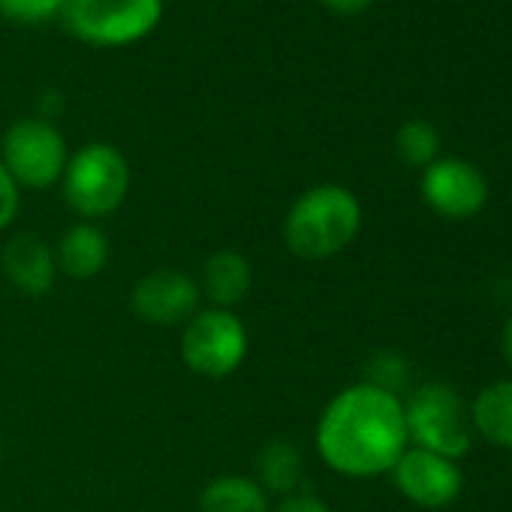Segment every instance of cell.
Here are the masks:
<instances>
[{
    "label": "cell",
    "mask_w": 512,
    "mask_h": 512,
    "mask_svg": "<svg viewBox=\"0 0 512 512\" xmlns=\"http://www.w3.org/2000/svg\"><path fill=\"white\" fill-rule=\"evenodd\" d=\"M407 443L401 395L371 383L338 392L317 422V452L326 467L356 479L389 473Z\"/></svg>",
    "instance_id": "obj_1"
},
{
    "label": "cell",
    "mask_w": 512,
    "mask_h": 512,
    "mask_svg": "<svg viewBox=\"0 0 512 512\" xmlns=\"http://www.w3.org/2000/svg\"><path fill=\"white\" fill-rule=\"evenodd\" d=\"M362 226V205L341 184H317L305 190L284 217V241L299 260H329L341 253Z\"/></svg>",
    "instance_id": "obj_2"
},
{
    "label": "cell",
    "mask_w": 512,
    "mask_h": 512,
    "mask_svg": "<svg viewBox=\"0 0 512 512\" xmlns=\"http://www.w3.org/2000/svg\"><path fill=\"white\" fill-rule=\"evenodd\" d=\"M61 187L67 205L79 217L94 223L124 205L130 193V163L115 145L88 142L76 154H70Z\"/></svg>",
    "instance_id": "obj_3"
},
{
    "label": "cell",
    "mask_w": 512,
    "mask_h": 512,
    "mask_svg": "<svg viewBox=\"0 0 512 512\" xmlns=\"http://www.w3.org/2000/svg\"><path fill=\"white\" fill-rule=\"evenodd\" d=\"M163 10V0H67L61 22L85 46L124 49L151 37Z\"/></svg>",
    "instance_id": "obj_4"
},
{
    "label": "cell",
    "mask_w": 512,
    "mask_h": 512,
    "mask_svg": "<svg viewBox=\"0 0 512 512\" xmlns=\"http://www.w3.org/2000/svg\"><path fill=\"white\" fill-rule=\"evenodd\" d=\"M407 437L416 449L458 461L473 446V422L464 398L449 383L419 386L404 404Z\"/></svg>",
    "instance_id": "obj_5"
},
{
    "label": "cell",
    "mask_w": 512,
    "mask_h": 512,
    "mask_svg": "<svg viewBox=\"0 0 512 512\" xmlns=\"http://www.w3.org/2000/svg\"><path fill=\"white\" fill-rule=\"evenodd\" d=\"M70 151L64 133L46 118H19L0 139V163L28 190H46L61 181Z\"/></svg>",
    "instance_id": "obj_6"
},
{
    "label": "cell",
    "mask_w": 512,
    "mask_h": 512,
    "mask_svg": "<svg viewBox=\"0 0 512 512\" xmlns=\"http://www.w3.org/2000/svg\"><path fill=\"white\" fill-rule=\"evenodd\" d=\"M247 329L235 311L199 308L181 332V359L184 365L208 380L235 374L247 359Z\"/></svg>",
    "instance_id": "obj_7"
},
{
    "label": "cell",
    "mask_w": 512,
    "mask_h": 512,
    "mask_svg": "<svg viewBox=\"0 0 512 512\" xmlns=\"http://www.w3.org/2000/svg\"><path fill=\"white\" fill-rule=\"evenodd\" d=\"M199 284L178 269H154L130 290L133 314L148 326H184L199 311Z\"/></svg>",
    "instance_id": "obj_8"
},
{
    "label": "cell",
    "mask_w": 512,
    "mask_h": 512,
    "mask_svg": "<svg viewBox=\"0 0 512 512\" xmlns=\"http://www.w3.org/2000/svg\"><path fill=\"white\" fill-rule=\"evenodd\" d=\"M422 199L449 220H467L482 211L488 199V184L482 172L458 157L434 160L422 172Z\"/></svg>",
    "instance_id": "obj_9"
},
{
    "label": "cell",
    "mask_w": 512,
    "mask_h": 512,
    "mask_svg": "<svg viewBox=\"0 0 512 512\" xmlns=\"http://www.w3.org/2000/svg\"><path fill=\"white\" fill-rule=\"evenodd\" d=\"M395 479V488L422 509H443L455 503L461 494L464 476L455 461L425 452V449H404V455L389 470Z\"/></svg>",
    "instance_id": "obj_10"
},
{
    "label": "cell",
    "mask_w": 512,
    "mask_h": 512,
    "mask_svg": "<svg viewBox=\"0 0 512 512\" xmlns=\"http://www.w3.org/2000/svg\"><path fill=\"white\" fill-rule=\"evenodd\" d=\"M0 266H4L7 281L28 299H43L58 281L55 247H49V241L37 232H19L7 238L0 250Z\"/></svg>",
    "instance_id": "obj_11"
},
{
    "label": "cell",
    "mask_w": 512,
    "mask_h": 512,
    "mask_svg": "<svg viewBox=\"0 0 512 512\" xmlns=\"http://www.w3.org/2000/svg\"><path fill=\"white\" fill-rule=\"evenodd\" d=\"M112 256V244L109 235L91 223H73L55 244V263H58V275H67L73 281H91L97 278Z\"/></svg>",
    "instance_id": "obj_12"
},
{
    "label": "cell",
    "mask_w": 512,
    "mask_h": 512,
    "mask_svg": "<svg viewBox=\"0 0 512 512\" xmlns=\"http://www.w3.org/2000/svg\"><path fill=\"white\" fill-rule=\"evenodd\" d=\"M250 287H253V269L244 253L223 247V250H214L205 260L199 293L211 302V308L232 311L235 305L247 299Z\"/></svg>",
    "instance_id": "obj_13"
},
{
    "label": "cell",
    "mask_w": 512,
    "mask_h": 512,
    "mask_svg": "<svg viewBox=\"0 0 512 512\" xmlns=\"http://www.w3.org/2000/svg\"><path fill=\"white\" fill-rule=\"evenodd\" d=\"M256 482L263 485V491L272 494H296V488L305 479V455L299 446H293L284 437H272L256 452Z\"/></svg>",
    "instance_id": "obj_14"
},
{
    "label": "cell",
    "mask_w": 512,
    "mask_h": 512,
    "mask_svg": "<svg viewBox=\"0 0 512 512\" xmlns=\"http://www.w3.org/2000/svg\"><path fill=\"white\" fill-rule=\"evenodd\" d=\"M199 512H272L269 494L253 476H214L199 494Z\"/></svg>",
    "instance_id": "obj_15"
},
{
    "label": "cell",
    "mask_w": 512,
    "mask_h": 512,
    "mask_svg": "<svg viewBox=\"0 0 512 512\" xmlns=\"http://www.w3.org/2000/svg\"><path fill=\"white\" fill-rule=\"evenodd\" d=\"M470 422L485 440L512 449V380L485 386L473 401Z\"/></svg>",
    "instance_id": "obj_16"
},
{
    "label": "cell",
    "mask_w": 512,
    "mask_h": 512,
    "mask_svg": "<svg viewBox=\"0 0 512 512\" xmlns=\"http://www.w3.org/2000/svg\"><path fill=\"white\" fill-rule=\"evenodd\" d=\"M395 151L407 166H431L440 151V133L428 121H407L395 133Z\"/></svg>",
    "instance_id": "obj_17"
},
{
    "label": "cell",
    "mask_w": 512,
    "mask_h": 512,
    "mask_svg": "<svg viewBox=\"0 0 512 512\" xmlns=\"http://www.w3.org/2000/svg\"><path fill=\"white\" fill-rule=\"evenodd\" d=\"M365 383H371V386H377V389H383V392L398 395V392L407 389V383H410V365H407L404 356L383 350V353H377V356L368 362V368H365Z\"/></svg>",
    "instance_id": "obj_18"
},
{
    "label": "cell",
    "mask_w": 512,
    "mask_h": 512,
    "mask_svg": "<svg viewBox=\"0 0 512 512\" xmlns=\"http://www.w3.org/2000/svg\"><path fill=\"white\" fill-rule=\"evenodd\" d=\"M67 0H0V16L22 22V25H40L52 16H61Z\"/></svg>",
    "instance_id": "obj_19"
},
{
    "label": "cell",
    "mask_w": 512,
    "mask_h": 512,
    "mask_svg": "<svg viewBox=\"0 0 512 512\" xmlns=\"http://www.w3.org/2000/svg\"><path fill=\"white\" fill-rule=\"evenodd\" d=\"M19 205H22V187L13 181L7 166L0 163V232H4L16 220Z\"/></svg>",
    "instance_id": "obj_20"
},
{
    "label": "cell",
    "mask_w": 512,
    "mask_h": 512,
    "mask_svg": "<svg viewBox=\"0 0 512 512\" xmlns=\"http://www.w3.org/2000/svg\"><path fill=\"white\" fill-rule=\"evenodd\" d=\"M272 512H332V509L320 497H314V494H290Z\"/></svg>",
    "instance_id": "obj_21"
},
{
    "label": "cell",
    "mask_w": 512,
    "mask_h": 512,
    "mask_svg": "<svg viewBox=\"0 0 512 512\" xmlns=\"http://www.w3.org/2000/svg\"><path fill=\"white\" fill-rule=\"evenodd\" d=\"M323 4L341 16H353V13H362L365 7H371V0H323Z\"/></svg>",
    "instance_id": "obj_22"
},
{
    "label": "cell",
    "mask_w": 512,
    "mask_h": 512,
    "mask_svg": "<svg viewBox=\"0 0 512 512\" xmlns=\"http://www.w3.org/2000/svg\"><path fill=\"white\" fill-rule=\"evenodd\" d=\"M503 359H506L509 368H512V317H509L506 326H503Z\"/></svg>",
    "instance_id": "obj_23"
},
{
    "label": "cell",
    "mask_w": 512,
    "mask_h": 512,
    "mask_svg": "<svg viewBox=\"0 0 512 512\" xmlns=\"http://www.w3.org/2000/svg\"><path fill=\"white\" fill-rule=\"evenodd\" d=\"M0 458H4V437H0Z\"/></svg>",
    "instance_id": "obj_24"
},
{
    "label": "cell",
    "mask_w": 512,
    "mask_h": 512,
    "mask_svg": "<svg viewBox=\"0 0 512 512\" xmlns=\"http://www.w3.org/2000/svg\"><path fill=\"white\" fill-rule=\"evenodd\" d=\"M0 22H4V16H0Z\"/></svg>",
    "instance_id": "obj_25"
}]
</instances>
